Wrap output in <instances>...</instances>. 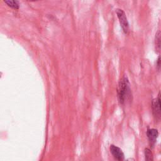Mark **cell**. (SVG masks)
I'll return each mask as SVG.
<instances>
[{
    "mask_svg": "<svg viewBox=\"0 0 161 161\" xmlns=\"http://www.w3.org/2000/svg\"><path fill=\"white\" fill-rule=\"evenodd\" d=\"M117 93L119 101L122 104L125 102V99L130 96V84L127 77H123L119 82Z\"/></svg>",
    "mask_w": 161,
    "mask_h": 161,
    "instance_id": "obj_1",
    "label": "cell"
},
{
    "mask_svg": "<svg viewBox=\"0 0 161 161\" xmlns=\"http://www.w3.org/2000/svg\"><path fill=\"white\" fill-rule=\"evenodd\" d=\"M116 13L119 19V21L123 32L125 34H127L129 31V24H128V22L127 20V16L125 15V13L123 12V10L121 9H117Z\"/></svg>",
    "mask_w": 161,
    "mask_h": 161,
    "instance_id": "obj_2",
    "label": "cell"
},
{
    "mask_svg": "<svg viewBox=\"0 0 161 161\" xmlns=\"http://www.w3.org/2000/svg\"><path fill=\"white\" fill-rule=\"evenodd\" d=\"M152 111L156 118H161V93H160L157 98L153 99L152 102Z\"/></svg>",
    "mask_w": 161,
    "mask_h": 161,
    "instance_id": "obj_3",
    "label": "cell"
},
{
    "mask_svg": "<svg viewBox=\"0 0 161 161\" xmlns=\"http://www.w3.org/2000/svg\"><path fill=\"white\" fill-rule=\"evenodd\" d=\"M110 152L116 160L118 161H124V153L119 147L114 145H112L110 146Z\"/></svg>",
    "mask_w": 161,
    "mask_h": 161,
    "instance_id": "obj_4",
    "label": "cell"
},
{
    "mask_svg": "<svg viewBox=\"0 0 161 161\" xmlns=\"http://www.w3.org/2000/svg\"><path fill=\"white\" fill-rule=\"evenodd\" d=\"M147 137L148 138L150 144L152 145H153L155 143V142L158 137V132L157 130L154 129V128L148 129L147 132Z\"/></svg>",
    "mask_w": 161,
    "mask_h": 161,
    "instance_id": "obj_5",
    "label": "cell"
},
{
    "mask_svg": "<svg viewBox=\"0 0 161 161\" xmlns=\"http://www.w3.org/2000/svg\"><path fill=\"white\" fill-rule=\"evenodd\" d=\"M155 47L157 52L161 51V31L158 30L155 37Z\"/></svg>",
    "mask_w": 161,
    "mask_h": 161,
    "instance_id": "obj_6",
    "label": "cell"
},
{
    "mask_svg": "<svg viewBox=\"0 0 161 161\" xmlns=\"http://www.w3.org/2000/svg\"><path fill=\"white\" fill-rule=\"evenodd\" d=\"M5 3L10 7L18 10L19 8V2L16 0H5Z\"/></svg>",
    "mask_w": 161,
    "mask_h": 161,
    "instance_id": "obj_7",
    "label": "cell"
},
{
    "mask_svg": "<svg viewBox=\"0 0 161 161\" xmlns=\"http://www.w3.org/2000/svg\"><path fill=\"white\" fill-rule=\"evenodd\" d=\"M145 156L146 161H153L152 152L148 148L145 149Z\"/></svg>",
    "mask_w": 161,
    "mask_h": 161,
    "instance_id": "obj_8",
    "label": "cell"
},
{
    "mask_svg": "<svg viewBox=\"0 0 161 161\" xmlns=\"http://www.w3.org/2000/svg\"><path fill=\"white\" fill-rule=\"evenodd\" d=\"M157 68L158 71L161 70V56H158L157 61Z\"/></svg>",
    "mask_w": 161,
    "mask_h": 161,
    "instance_id": "obj_9",
    "label": "cell"
},
{
    "mask_svg": "<svg viewBox=\"0 0 161 161\" xmlns=\"http://www.w3.org/2000/svg\"><path fill=\"white\" fill-rule=\"evenodd\" d=\"M126 161H135V160L132 158H128Z\"/></svg>",
    "mask_w": 161,
    "mask_h": 161,
    "instance_id": "obj_10",
    "label": "cell"
}]
</instances>
